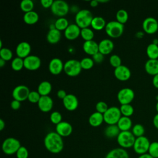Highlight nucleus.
Here are the masks:
<instances>
[{
    "label": "nucleus",
    "instance_id": "1",
    "mask_svg": "<svg viewBox=\"0 0 158 158\" xmlns=\"http://www.w3.org/2000/svg\"><path fill=\"white\" fill-rule=\"evenodd\" d=\"M44 144L46 149L52 154L60 152L64 146L62 137L56 131H51L46 134L44 139Z\"/></svg>",
    "mask_w": 158,
    "mask_h": 158
},
{
    "label": "nucleus",
    "instance_id": "2",
    "mask_svg": "<svg viewBox=\"0 0 158 158\" xmlns=\"http://www.w3.org/2000/svg\"><path fill=\"white\" fill-rule=\"evenodd\" d=\"M93 14L88 9H81L77 12L75 17V24L81 29L88 28L91 26L93 19Z\"/></svg>",
    "mask_w": 158,
    "mask_h": 158
},
{
    "label": "nucleus",
    "instance_id": "3",
    "mask_svg": "<svg viewBox=\"0 0 158 158\" xmlns=\"http://www.w3.org/2000/svg\"><path fill=\"white\" fill-rule=\"evenodd\" d=\"M106 34L112 38H117L121 36L124 31V25L117 20L110 21L106 23L105 27Z\"/></svg>",
    "mask_w": 158,
    "mask_h": 158
},
{
    "label": "nucleus",
    "instance_id": "4",
    "mask_svg": "<svg viewBox=\"0 0 158 158\" xmlns=\"http://www.w3.org/2000/svg\"><path fill=\"white\" fill-rule=\"evenodd\" d=\"M135 139L136 137L130 131H120L117 137V141L120 148L123 149L133 148Z\"/></svg>",
    "mask_w": 158,
    "mask_h": 158
},
{
    "label": "nucleus",
    "instance_id": "5",
    "mask_svg": "<svg viewBox=\"0 0 158 158\" xmlns=\"http://www.w3.org/2000/svg\"><path fill=\"white\" fill-rule=\"evenodd\" d=\"M21 147L20 142L17 139L13 137L7 138L2 144V150L7 155L16 154L17 151Z\"/></svg>",
    "mask_w": 158,
    "mask_h": 158
},
{
    "label": "nucleus",
    "instance_id": "6",
    "mask_svg": "<svg viewBox=\"0 0 158 158\" xmlns=\"http://www.w3.org/2000/svg\"><path fill=\"white\" fill-rule=\"evenodd\" d=\"M81 70L80 62L77 59H69L64 63V71L69 77L78 76L81 73Z\"/></svg>",
    "mask_w": 158,
    "mask_h": 158
},
{
    "label": "nucleus",
    "instance_id": "7",
    "mask_svg": "<svg viewBox=\"0 0 158 158\" xmlns=\"http://www.w3.org/2000/svg\"><path fill=\"white\" fill-rule=\"evenodd\" d=\"M104 121L108 125H117L122 114L120 108L116 106L109 107L107 110L103 114Z\"/></svg>",
    "mask_w": 158,
    "mask_h": 158
},
{
    "label": "nucleus",
    "instance_id": "8",
    "mask_svg": "<svg viewBox=\"0 0 158 158\" xmlns=\"http://www.w3.org/2000/svg\"><path fill=\"white\" fill-rule=\"evenodd\" d=\"M150 144L151 143L149 139L145 136L136 138L133 146V151L135 153L139 155L148 153Z\"/></svg>",
    "mask_w": 158,
    "mask_h": 158
},
{
    "label": "nucleus",
    "instance_id": "9",
    "mask_svg": "<svg viewBox=\"0 0 158 158\" xmlns=\"http://www.w3.org/2000/svg\"><path fill=\"white\" fill-rule=\"evenodd\" d=\"M51 10L56 16L64 17L69 11V6L63 0H56L54 1Z\"/></svg>",
    "mask_w": 158,
    "mask_h": 158
},
{
    "label": "nucleus",
    "instance_id": "10",
    "mask_svg": "<svg viewBox=\"0 0 158 158\" xmlns=\"http://www.w3.org/2000/svg\"><path fill=\"white\" fill-rule=\"evenodd\" d=\"M117 97L120 105L130 104L135 98V92L130 88H123L118 91Z\"/></svg>",
    "mask_w": 158,
    "mask_h": 158
},
{
    "label": "nucleus",
    "instance_id": "11",
    "mask_svg": "<svg viewBox=\"0 0 158 158\" xmlns=\"http://www.w3.org/2000/svg\"><path fill=\"white\" fill-rule=\"evenodd\" d=\"M30 93V89L27 86L23 85H20L15 86L13 89L12 92V96L14 99L22 102L28 99Z\"/></svg>",
    "mask_w": 158,
    "mask_h": 158
},
{
    "label": "nucleus",
    "instance_id": "12",
    "mask_svg": "<svg viewBox=\"0 0 158 158\" xmlns=\"http://www.w3.org/2000/svg\"><path fill=\"white\" fill-rule=\"evenodd\" d=\"M142 28L146 33L153 34L158 30V21L152 17H146L143 22Z\"/></svg>",
    "mask_w": 158,
    "mask_h": 158
},
{
    "label": "nucleus",
    "instance_id": "13",
    "mask_svg": "<svg viewBox=\"0 0 158 158\" xmlns=\"http://www.w3.org/2000/svg\"><path fill=\"white\" fill-rule=\"evenodd\" d=\"M24 68L30 71L38 70L41 64L40 58L35 55H30L23 59Z\"/></svg>",
    "mask_w": 158,
    "mask_h": 158
},
{
    "label": "nucleus",
    "instance_id": "14",
    "mask_svg": "<svg viewBox=\"0 0 158 158\" xmlns=\"http://www.w3.org/2000/svg\"><path fill=\"white\" fill-rule=\"evenodd\" d=\"M114 74L115 77L118 80L122 81H125L129 80L131 75L130 69L124 65H121L115 68L114 70Z\"/></svg>",
    "mask_w": 158,
    "mask_h": 158
},
{
    "label": "nucleus",
    "instance_id": "15",
    "mask_svg": "<svg viewBox=\"0 0 158 158\" xmlns=\"http://www.w3.org/2000/svg\"><path fill=\"white\" fill-rule=\"evenodd\" d=\"M64 64L60 59L54 57L49 61L48 69L51 74L54 75H57L64 70Z\"/></svg>",
    "mask_w": 158,
    "mask_h": 158
},
{
    "label": "nucleus",
    "instance_id": "16",
    "mask_svg": "<svg viewBox=\"0 0 158 158\" xmlns=\"http://www.w3.org/2000/svg\"><path fill=\"white\" fill-rule=\"evenodd\" d=\"M72 126L68 122L62 121L56 125V132L62 138L70 136L72 134Z\"/></svg>",
    "mask_w": 158,
    "mask_h": 158
},
{
    "label": "nucleus",
    "instance_id": "17",
    "mask_svg": "<svg viewBox=\"0 0 158 158\" xmlns=\"http://www.w3.org/2000/svg\"><path fill=\"white\" fill-rule=\"evenodd\" d=\"M31 49V46L28 42L22 41L19 43L15 48V53L17 54V57L24 59L30 55Z\"/></svg>",
    "mask_w": 158,
    "mask_h": 158
},
{
    "label": "nucleus",
    "instance_id": "18",
    "mask_svg": "<svg viewBox=\"0 0 158 158\" xmlns=\"http://www.w3.org/2000/svg\"><path fill=\"white\" fill-rule=\"evenodd\" d=\"M81 28L75 23L69 24L68 27L64 31V36L66 39L70 41L76 40L80 36Z\"/></svg>",
    "mask_w": 158,
    "mask_h": 158
},
{
    "label": "nucleus",
    "instance_id": "19",
    "mask_svg": "<svg viewBox=\"0 0 158 158\" xmlns=\"http://www.w3.org/2000/svg\"><path fill=\"white\" fill-rule=\"evenodd\" d=\"M62 103L66 110L73 111L78 106V100L76 96L73 94H67L66 97L62 100Z\"/></svg>",
    "mask_w": 158,
    "mask_h": 158
},
{
    "label": "nucleus",
    "instance_id": "20",
    "mask_svg": "<svg viewBox=\"0 0 158 158\" xmlns=\"http://www.w3.org/2000/svg\"><path fill=\"white\" fill-rule=\"evenodd\" d=\"M37 104L41 111L43 112H48L52 110L54 102L52 99L49 96H41Z\"/></svg>",
    "mask_w": 158,
    "mask_h": 158
},
{
    "label": "nucleus",
    "instance_id": "21",
    "mask_svg": "<svg viewBox=\"0 0 158 158\" xmlns=\"http://www.w3.org/2000/svg\"><path fill=\"white\" fill-rule=\"evenodd\" d=\"M99 52L103 55H108L112 52L114 48V42L107 38L102 40L99 43Z\"/></svg>",
    "mask_w": 158,
    "mask_h": 158
},
{
    "label": "nucleus",
    "instance_id": "22",
    "mask_svg": "<svg viewBox=\"0 0 158 158\" xmlns=\"http://www.w3.org/2000/svg\"><path fill=\"white\" fill-rule=\"evenodd\" d=\"M82 47L83 51L91 56L99 52V44L94 40L85 41Z\"/></svg>",
    "mask_w": 158,
    "mask_h": 158
},
{
    "label": "nucleus",
    "instance_id": "23",
    "mask_svg": "<svg viewBox=\"0 0 158 158\" xmlns=\"http://www.w3.org/2000/svg\"><path fill=\"white\" fill-rule=\"evenodd\" d=\"M105 158H130L129 154L125 149L117 148L109 151Z\"/></svg>",
    "mask_w": 158,
    "mask_h": 158
},
{
    "label": "nucleus",
    "instance_id": "24",
    "mask_svg": "<svg viewBox=\"0 0 158 158\" xmlns=\"http://www.w3.org/2000/svg\"><path fill=\"white\" fill-rule=\"evenodd\" d=\"M145 71L151 75L158 74V59H148L144 64Z\"/></svg>",
    "mask_w": 158,
    "mask_h": 158
},
{
    "label": "nucleus",
    "instance_id": "25",
    "mask_svg": "<svg viewBox=\"0 0 158 158\" xmlns=\"http://www.w3.org/2000/svg\"><path fill=\"white\" fill-rule=\"evenodd\" d=\"M61 38V33L55 28H51L46 35V40L50 44L57 43Z\"/></svg>",
    "mask_w": 158,
    "mask_h": 158
},
{
    "label": "nucleus",
    "instance_id": "26",
    "mask_svg": "<svg viewBox=\"0 0 158 158\" xmlns=\"http://www.w3.org/2000/svg\"><path fill=\"white\" fill-rule=\"evenodd\" d=\"M103 122H104L103 114L96 111L92 113L88 118L89 125L93 127H98L100 126Z\"/></svg>",
    "mask_w": 158,
    "mask_h": 158
},
{
    "label": "nucleus",
    "instance_id": "27",
    "mask_svg": "<svg viewBox=\"0 0 158 158\" xmlns=\"http://www.w3.org/2000/svg\"><path fill=\"white\" fill-rule=\"evenodd\" d=\"M118 127L121 131H130L132 128V121L128 117L122 116L117 123Z\"/></svg>",
    "mask_w": 158,
    "mask_h": 158
},
{
    "label": "nucleus",
    "instance_id": "28",
    "mask_svg": "<svg viewBox=\"0 0 158 158\" xmlns=\"http://www.w3.org/2000/svg\"><path fill=\"white\" fill-rule=\"evenodd\" d=\"M120 131L117 125H109L106 127L104 133L107 138H117Z\"/></svg>",
    "mask_w": 158,
    "mask_h": 158
},
{
    "label": "nucleus",
    "instance_id": "29",
    "mask_svg": "<svg viewBox=\"0 0 158 158\" xmlns=\"http://www.w3.org/2000/svg\"><path fill=\"white\" fill-rule=\"evenodd\" d=\"M52 90V85L48 81H43L38 86L37 91L41 96H49Z\"/></svg>",
    "mask_w": 158,
    "mask_h": 158
},
{
    "label": "nucleus",
    "instance_id": "30",
    "mask_svg": "<svg viewBox=\"0 0 158 158\" xmlns=\"http://www.w3.org/2000/svg\"><path fill=\"white\" fill-rule=\"evenodd\" d=\"M106 23H107L106 22V20L103 17L96 16L94 17V18L93 19L91 23V27L94 30L100 31L105 28Z\"/></svg>",
    "mask_w": 158,
    "mask_h": 158
},
{
    "label": "nucleus",
    "instance_id": "31",
    "mask_svg": "<svg viewBox=\"0 0 158 158\" xmlns=\"http://www.w3.org/2000/svg\"><path fill=\"white\" fill-rule=\"evenodd\" d=\"M23 20L24 22L28 25H33L38 21L39 15L36 12L32 10L29 12L25 13L23 17Z\"/></svg>",
    "mask_w": 158,
    "mask_h": 158
},
{
    "label": "nucleus",
    "instance_id": "32",
    "mask_svg": "<svg viewBox=\"0 0 158 158\" xmlns=\"http://www.w3.org/2000/svg\"><path fill=\"white\" fill-rule=\"evenodd\" d=\"M146 54L150 59H158V45L152 43L149 44L146 49Z\"/></svg>",
    "mask_w": 158,
    "mask_h": 158
},
{
    "label": "nucleus",
    "instance_id": "33",
    "mask_svg": "<svg viewBox=\"0 0 158 158\" xmlns=\"http://www.w3.org/2000/svg\"><path fill=\"white\" fill-rule=\"evenodd\" d=\"M54 27L59 31H65L69 25V21L65 17H59L55 22Z\"/></svg>",
    "mask_w": 158,
    "mask_h": 158
},
{
    "label": "nucleus",
    "instance_id": "34",
    "mask_svg": "<svg viewBox=\"0 0 158 158\" xmlns=\"http://www.w3.org/2000/svg\"><path fill=\"white\" fill-rule=\"evenodd\" d=\"M80 36L85 41H88L93 40L94 33L93 30L91 28L88 27V28L81 29Z\"/></svg>",
    "mask_w": 158,
    "mask_h": 158
},
{
    "label": "nucleus",
    "instance_id": "35",
    "mask_svg": "<svg viewBox=\"0 0 158 158\" xmlns=\"http://www.w3.org/2000/svg\"><path fill=\"white\" fill-rule=\"evenodd\" d=\"M24 67V60L19 57H16L12 60L11 68L13 70L18 72L21 70Z\"/></svg>",
    "mask_w": 158,
    "mask_h": 158
},
{
    "label": "nucleus",
    "instance_id": "36",
    "mask_svg": "<svg viewBox=\"0 0 158 158\" xmlns=\"http://www.w3.org/2000/svg\"><path fill=\"white\" fill-rule=\"evenodd\" d=\"M115 18L117 22L124 25L128 21V14L126 10L122 9L117 12Z\"/></svg>",
    "mask_w": 158,
    "mask_h": 158
},
{
    "label": "nucleus",
    "instance_id": "37",
    "mask_svg": "<svg viewBox=\"0 0 158 158\" xmlns=\"http://www.w3.org/2000/svg\"><path fill=\"white\" fill-rule=\"evenodd\" d=\"M119 108L122 116L130 117L134 112V108L130 104L120 105Z\"/></svg>",
    "mask_w": 158,
    "mask_h": 158
},
{
    "label": "nucleus",
    "instance_id": "38",
    "mask_svg": "<svg viewBox=\"0 0 158 158\" xmlns=\"http://www.w3.org/2000/svg\"><path fill=\"white\" fill-rule=\"evenodd\" d=\"M20 7L25 13L33 10L34 3L31 0H23L20 2Z\"/></svg>",
    "mask_w": 158,
    "mask_h": 158
},
{
    "label": "nucleus",
    "instance_id": "39",
    "mask_svg": "<svg viewBox=\"0 0 158 158\" xmlns=\"http://www.w3.org/2000/svg\"><path fill=\"white\" fill-rule=\"evenodd\" d=\"M131 132L136 138H138L144 136V134L145 133V129L141 124L136 123L131 128Z\"/></svg>",
    "mask_w": 158,
    "mask_h": 158
},
{
    "label": "nucleus",
    "instance_id": "40",
    "mask_svg": "<svg viewBox=\"0 0 158 158\" xmlns=\"http://www.w3.org/2000/svg\"><path fill=\"white\" fill-rule=\"evenodd\" d=\"M80 62V64L82 69H84V70L91 69V68H93L94 64V62L93 61V59L88 57H86L81 59V60Z\"/></svg>",
    "mask_w": 158,
    "mask_h": 158
},
{
    "label": "nucleus",
    "instance_id": "41",
    "mask_svg": "<svg viewBox=\"0 0 158 158\" xmlns=\"http://www.w3.org/2000/svg\"><path fill=\"white\" fill-rule=\"evenodd\" d=\"M13 54L12 51L7 48H2L0 49V58L4 60L6 62L12 59Z\"/></svg>",
    "mask_w": 158,
    "mask_h": 158
},
{
    "label": "nucleus",
    "instance_id": "42",
    "mask_svg": "<svg viewBox=\"0 0 158 158\" xmlns=\"http://www.w3.org/2000/svg\"><path fill=\"white\" fill-rule=\"evenodd\" d=\"M153 158H158V142L153 141L151 143L148 152Z\"/></svg>",
    "mask_w": 158,
    "mask_h": 158
},
{
    "label": "nucleus",
    "instance_id": "43",
    "mask_svg": "<svg viewBox=\"0 0 158 158\" xmlns=\"http://www.w3.org/2000/svg\"><path fill=\"white\" fill-rule=\"evenodd\" d=\"M62 115L58 111L52 112L50 114V116H49L50 121L52 123H53L56 125L62 122Z\"/></svg>",
    "mask_w": 158,
    "mask_h": 158
},
{
    "label": "nucleus",
    "instance_id": "44",
    "mask_svg": "<svg viewBox=\"0 0 158 158\" xmlns=\"http://www.w3.org/2000/svg\"><path fill=\"white\" fill-rule=\"evenodd\" d=\"M109 63L112 67H114V69L122 65L121 58L117 54H112L110 56Z\"/></svg>",
    "mask_w": 158,
    "mask_h": 158
},
{
    "label": "nucleus",
    "instance_id": "45",
    "mask_svg": "<svg viewBox=\"0 0 158 158\" xmlns=\"http://www.w3.org/2000/svg\"><path fill=\"white\" fill-rule=\"evenodd\" d=\"M41 95L37 91H30L28 97V101L31 103H36L38 104Z\"/></svg>",
    "mask_w": 158,
    "mask_h": 158
},
{
    "label": "nucleus",
    "instance_id": "46",
    "mask_svg": "<svg viewBox=\"0 0 158 158\" xmlns=\"http://www.w3.org/2000/svg\"><path fill=\"white\" fill-rule=\"evenodd\" d=\"M109 109V107L106 102L104 101H99L96 104V112L104 114Z\"/></svg>",
    "mask_w": 158,
    "mask_h": 158
},
{
    "label": "nucleus",
    "instance_id": "47",
    "mask_svg": "<svg viewBox=\"0 0 158 158\" xmlns=\"http://www.w3.org/2000/svg\"><path fill=\"white\" fill-rule=\"evenodd\" d=\"M15 154L17 158H28L29 154L28 149L25 146H21Z\"/></svg>",
    "mask_w": 158,
    "mask_h": 158
},
{
    "label": "nucleus",
    "instance_id": "48",
    "mask_svg": "<svg viewBox=\"0 0 158 158\" xmlns=\"http://www.w3.org/2000/svg\"><path fill=\"white\" fill-rule=\"evenodd\" d=\"M92 59H93V61L94 62V63L100 64L104 60V55H103L100 52H97L96 54H95L94 55H93L92 56Z\"/></svg>",
    "mask_w": 158,
    "mask_h": 158
},
{
    "label": "nucleus",
    "instance_id": "49",
    "mask_svg": "<svg viewBox=\"0 0 158 158\" xmlns=\"http://www.w3.org/2000/svg\"><path fill=\"white\" fill-rule=\"evenodd\" d=\"M53 2H54L53 0H41L40 1L41 6L45 9H48L49 7L51 8Z\"/></svg>",
    "mask_w": 158,
    "mask_h": 158
},
{
    "label": "nucleus",
    "instance_id": "50",
    "mask_svg": "<svg viewBox=\"0 0 158 158\" xmlns=\"http://www.w3.org/2000/svg\"><path fill=\"white\" fill-rule=\"evenodd\" d=\"M21 102H20L19 101L15 100V99H13L11 102H10V107L13 110H18L20 109V106H21Z\"/></svg>",
    "mask_w": 158,
    "mask_h": 158
},
{
    "label": "nucleus",
    "instance_id": "51",
    "mask_svg": "<svg viewBox=\"0 0 158 158\" xmlns=\"http://www.w3.org/2000/svg\"><path fill=\"white\" fill-rule=\"evenodd\" d=\"M67 95L66 91L64 89H59L57 92V96L58 98L63 100Z\"/></svg>",
    "mask_w": 158,
    "mask_h": 158
},
{
    "label": "nucleus",
    "instance_id": "52",
    "mask_svg": "<svg viewBox=\"0 0 158 158\" xmlns=\"http://www.w3.org/2000/svg\"><path fill=\"white\" fill-rule=\"evenodd\" d=\"M152 85L155 88L158 89V74H156L154 76H153Z\"/></svg>",
    "mask_w": 158,
    "mask_h": 158
},
{
    "label": "nucleus",
    "instance_id": "53",
    "mask_svg": "<svg viewBox=\"0 0 158 158\" xmlns=\"http://www.w3.org/2000/svg\"><path fill=\"white\" fill-rule=\"evenodd\" d=\"M152 123H153L154 127L158 130V113L156 114L154 116L153 120H152Z\"/></svg>",
    "mask_w": 158,
    "mask_h": 158
},
{
    "label": "nucleus",
    "instance_id": "54",
    "mask_svg": "<svg viewBox=\"0 0 158 158\" xmlns=\"http://www.w3.org/2000/svg\"><path fill=\"white\" fill-rule=\"evenodd\" d=\"M90 4V6L92 7H97L98 5H99V2H98V0H92L90 1L89 2Z\"/></svg>",
    "mask_w": 158,
    "mask_h": 158
},
{
    "label": "nucleus",
    "instance_id": "55",
    "mask_svg": "<svg viewBox=\"0 0 158 158\" xmlns=\"http://www.w3.org/2000/svg\"><path fill=\"white\" fill-rule=\"evenodd\" d=\"M138 158H153V157L148 153H146L142 155H139Z\"/></svg>",
    "mask_w": 158,
    "mask_h": 158
},
{
    "label": "nucleus",
    "instance_id": "56",
    "mask_svg": "<svg viewBox=\"0 0 158 158\" xmlns=\"http://www.w3.org/2000/svg\"><path fill=\"white\" fill-rule=\"evenodd\" d=\"M5 126H6L5 122L2 118H1L0 119V130L2 131L5 128Z\"/></svg>",
    "mask_w": 158,
    "mask_h": 158
},
{
    "label": "nucleus",
    "instance_id": "57",
    "mask_svg": "<svg viewBox=\"0 0 158 158\" xmlns=\"http://www.w3.org/2000/svg\"><path fill=\"white\" fill-rule=\"evenodd\" d=\"M144 36V33L142 31H138L136 33V36L138 38H141Z\"/></svg>",
    "mask_w": 158,
    "mask_h": 158
},
{
    "label": "nucleus",
    "instance_id": "58",
    "mask_svg": "<svg viewBox=\"0 0 158 158\" xmlns=\"http://www.w3.org/2000/svg\"><path fill=\"white\" fill-rule=\"evenodd\" d=\"M6 61L0 58V67H3L6 65Z\"/></svg>",
    "mask_w": 158,
    "mask_h": 158
},
{
    "label": "nucleus",
    "instance_id": "59",
    "mask_svg": "<svg viewBox=\"0 0 158 158\" xmlns=\"http://www.w3.org/2000/svg\"><path fill=\"white\" fill-rule=\"evenodd\" d=\"M152 43H154V44H155L158 45V39H157V38H154V39L153 40V41H152Z\"/></svg>",
    "mask_w": 158,
    "mask_h": 158
},
{
    "label": "nucleus",
    "instance_id": "60",
    "mask_svg": "<svg viewBox=\"0 0 158 158\" xmlns=\"http://www.w3.org/2000/svg\"><path fill=\"white\" fill-rule=\"evenodd\" d=\"M99 3H105V2H109L108 0H98Z\"/></svg>",
    "mask_w": 158,
    "mask_h": 158
},
{
    "label": "nucleus",
    "instance_id": "61",
    "mask_svg": "<svg viewBox=\"0 0 158 158\" xmlns=\"http://www.w3.org/2000/svg\"><path fill=\"white\" fill-rule=\"evenodd\" d=\"M156 111L157 112V113H158V101L156 102Z\"/></svg>",
    "mask_w": 158,
    "mask_h": 158
}]
</instances>
